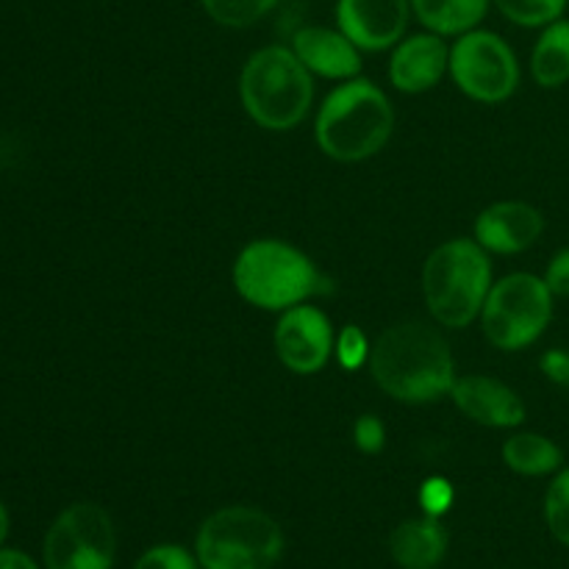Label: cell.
I'll return each mask as SVG.
<instances>
[{
    "mask_svg": "<svg viewBox=\"0 0 569 569\" xmlns=\"http://www.w3.org/2000/svg\"><path fill=\"white\" fill-rule=\"evenodd\" d=\"M545 231V217L537 206L522 200H498L476 217V242L487 253L515 256L537 244Z\"/></svg>",
    "mask_w": 569,
    "mask_h": 569,
    "instance_id": "12",
    "label": "cell"
},
{
    "mask_svg": "<svg viewBox=\"0 0 569 569\" xmlns=\"http://www.w3.org/2000/svg\"><path fill=\"white\" fill-rule=\"evenodd\" d=\"M553 320V292L533 272H511L492 283L481 309V328L489 345L506 353L526 350Z\"/></svg>",
    "mask_w": 569,
    "mask_h": 569,
    "instance_id": "7",
    "label": "cell"
},
{
    "mask_svg": "<svg viewBox=\"0 0 569 569\" xmlns=\"http://www.w3.org/2000/svg\"><path fill=\"white\" fill-rule=\"evenodd\" d=\"M194 548L203 569H272L283 553V531L267 511L228 506L206 517Z\"/></svg>",
    "mask_w": 569,
    "mask_h": 569,
    "instance_id": "6",
    "label": "cell"
},
{
    "mask_svg": "<svg viewBox=\"0 0 569 569\" xmlns=\"http://www.w3.org/2000/svg\"><path fill=\"white\" fill-rule=\"evenodd\" d=\"M492 283L489 253L476 239H448L422 264V298L442 328L476 322Z\"/></svg>",
    "mask_w": 569,
    "mask_h": 569,
    "instance_id": "5",
    "label": "cell"
},
{
    "mask_svg": "<svg viewBox=\"0 0 569 569\" xmlns=\"http://www.w3.org/2000/svg\"><path fill=\"white\" fill-rule=\"evenodd\" d=\"M539 370L545 372L550 383L556 387L569 389V350L565 348H553L539 359Z\"/></svg>",
    "mask_w": 569,
    "mask_h": 569,
    "instance_id": "28",
    "label": "cell"
},
{
    "mask_svg": "<svg viewBox=\"0 0 569 569\" xmlns=\"http://www.w3.org/2000/svg\"><path fill=\"white\" fill-rule=\"evenodd\" d=\"M545 283L553 298H569V248L559 250L545 270Z\"/></svg>",
    "mask_w": 569,
    "mask_h": 569,
    "instance_id": "27",
    "label": "cell"
},
{
    "mask_svg": "<svg viewBox=\"0 0 569 569\" xmlns=\"http://www.w3.org/2000/svg\"><path fill=\"white\" fill-rule=\"evenodd\" d=\"M200 561L181 545H156L139 556L133 569H198Z\"/></svg>",
    "mask_w": 569,
    "mask_h": 569,
    "instance_id": "24",
    "label": "cell"
},
{
    "mask_svg": "<svg viewBox=\"0 0 569 569\" xmlns=\"http://www.w3.org/2000/svg\"><path fill=\"white\" fill-rule=\"evenodd\" d=\"M0 569H39L31 561V556L20 550H0Z\"/></svg>",
    "mask_w": 569,
    "mask_h": 569,
    "instance_id": "29",
    "label": "cell"
},
{
    "mask_svg": "<svg viewBox=\"0 0 569 569\" xmlns=\"http://www.w3.org/2000/svg\"><path fill=\"white\" fill-rule=\"evenodd\" d=\"M372 345L367 339V333L359 326H345L337 333V342H333V356H337L339 367L348 372L361 370L365 365H370Z\"/></svg>",
    "mask_w": 569,
    "mask_h": 569,
    "instance_id": "23",
    "label": "cell"
},
{
    "mask_svg": "<svg viewBox=\"0 0 569 569\" xmlns=\"http://www.w3.org/2000/svg\"><path fill=\"white\" fill-rule=\"evenodd\" d=\"M389 553L403 569H437L448 553V531L439 517L406 520L389 537Z\"/></svg>",
    "mask_w": 569,
    "mask_h": 569,
    "instance_id": "16",
    "label": "cell"
},
{
    "mask_svg": "<svg viewBox=\"0 0 569 569\" xmlns=\"http://www.w3.org/2000/svg\"><path fill=\"white\" fill-rule=\"evenodd\" d=\"M353 445L365 456H378L387 445V426L381 422V417L376 415H361L353 422Z\"/></svg>",
    "mask_w": 569,
    "mask_h": 569,
    "instance_id": "26",
    "label": "cell"
},
{
    "mask_svg": "<svg viewBox=\"0 0 569 569\" xmlns=\"http://www.w3.org/2000/svg\"><path fill=\"white\" fill-rule=\"evenodd\" d=\"M370 372L389 398L411 406L445 398L459 378L442 331L417 320L398 322L376 339Z\"/></svg>",
    "mask_w": 569,
    "mask_h": 569,
    "instance_id": "1",
    "label": "cell"
},
{
    "mask_svg": "<svg viewBox=\"0 0 569 569\" xmlns=\"http://www.w3.org/2000/svg\"><path fill=\"white\" fill-rule=\"evenodd\" d=\"M500 14L520 28H545L561 20L569 0H492Z\"/></svg>",
    "mask_w": 569,
    "mask_h": 569,
    "instance_id": "21",
    "label": "cell"
},
{
    "mask_svg": "<svg viewBox=\"0 0 569 569\" xmlns=\"http://www.w3.org/2000/svg\"><path fill=\"white\" fill-rule=\"evenodd\" d=\"M453 500H456V492H453V483H450L448 478L431 476L420 487V506L428 517L448 515Z\"/></svg>",
    "mask_w": 569,
    "mask_h": 569,
    "instance_id": "25",
    "label": "cell"
},
{
    "mask_svg": "<svg viewBox=\"0 0 569 569\" xmlns=\"http://www.w3.org/2000/svg\"><path fill=\"white\" fill-rule=\"evenodd\" d=\"M531 76L542 89H559L569 81V20L542 28L531 53Z\"/></svg>",
    "mask_w": 569,
    "mask_h": 569,
    "instance_id": "18",
    "label": "cell"
},
{
    "mask_svg": "<svg viewBox=\"0 0 569 569\" xmlns=\"http://www.w3.org/2000/svg\"><path fill=\"white\" fill-rule=\"evenodd\" d=\"M292 50L311 76L328 81H350L361 72V50L339 28H300L292 37Z\"/></svg>",
    "mask_w": 569,
    "mask_h": 569,
    "instance_id": "15",
    "label": "cell"
},
{
    "mask_svg": "<svg viewBox=\"0 0 569 569\" xmlns=\"http://www.w3.org/2000/svg\"><path fill=\"white\" fill-rule=\"evenodd\" d=\"M456 409L483 428H517L526 422V403L509 383L489 376L456 378L450 389Z\"/></svg>",
    "mask_w": 569,
    "mask_h": 569,
    "instance_id": "13",
    "label": "cell"
},
{
    "mask_svg": "<svg viewBox=\"0 0 569 569\" xmlns=\"http://www.w3.org/2000/svg\"><path fill=\"white\" fill-rule=\"evenodd\" d=\"M333 342H337V331H333L328 315L309 303L281 311L276 333H272L278 359L295 376L320 372L331 361Z\"/></svg>",
    "mask_w": 569,
    "mask_h": 569,
    "instance_id": "10",
    "label": "cell"
},
{
    "mask_svg": "<svg viewBox=\"0 0 569 569\" xmlns=\"http://www.w3.org/2000/svg\"><path fill=\"white\" fill-rule=\"evenodd\" d=\"M545 520L550 533L569 548V467L553 478L545 495Z\"/></svg>",
    "mask_w": 569,
    "mask_h": 569,
    "instance_id": "22",
    "label": "cell"
},
{
    "mask_svg": "<svg viewBox=\"0 0 569 569\" xmlns=\"http://www.w3.org/2000/svg\"><path fill=\"white\" fill-rule=\"evenodd\" d=\"M411 0H337V28L359 50H389L403 39Z\"/></svg>",
    "mask_w": 569,
    "mask_h": 569,
    "instance_id": "11",
    "label": "cell"
},
{
    "mask_svg": "<svg viewBox=\"0 0 569 569\" xmlns=\"http://www.w3.org/2000/svg\"><path fill=\"white\" fill-rule=\"evenodd\" d=\"M492 0H411V14L439 37H461L481 26Z\"/></svg>",
    "mask_w": 569,
    "mask_h": 569,
    "instance_id": "17",
    "label": "cell"
},
{
    "mask_svg": "<svg viewBox=\"0 0 569 569\" xmlns=\"http://www.w3.org/2000/svg\"><path fill=\"white\" fill-rule=\"evenodd\" d=\"M231 278L239 298L264 311H287L328 292V281L315 261L281 239H253L244 244L233 261Z\"/></svg>",
    "mask_w": 569,
    "mask_h": 569,
    "instance_id": "4",
    "label": "cell"
},
{
    "mask_svg": "<svg viewBox=\"0 0 569 569\" xmlns=\"http://www.w3.org/2000/svg\"><path fill=\"white\" fill-rule=\"evenodd\" d=\"M450 67V48L439 33H415L395 44L389 59V81L406 94H420L437 87Z\"/></svg>",
    "mask_w": 569,
    "mask_h": 569,
    "instance_id": "14",
    "label": "cell"
},
{
    "mask_svg": "<svg viewBox=\"0 0 569 569\" xmlns=\"http://www.w3.org/2000/svg\"><path fill=\"white\" fill-rule=\"evenodd\" d=\"M239 98L256 126L267 131H292L309 117L315 78L292 48L267 44L244 61Z\"/></svg>",
    "mask_w": 569,
    "mask_h": 569,
    "instance_id": "3",
    "label": "cell"
},
{
    "mask_svg": "<svg viewBox=\"0 0 569 569\" xmlns=\"http://www.w3.org/2000/svg\"><path fill=\"white\" fill-rule=\"evenodd\" d=\"M392 103L387 92L367 78H350L331 89L315 120L320 150L342 164H356L381 153L392 139Z\"/></svg>",
    "mask_w": 569,
    "mask_h": 569,
    "instance_id": "2",
    "label": "cell"
},
{
    "mask_svg": "<svg viewBox=\"0 0 569 569\" xmlns=\"http://www.w3.org/2000/svg\"><path fill=\"white\" fill-rule=\"evenodd\" d=\"M114 522L98 503H72L61 511L44 537L48 569H111L114 565Z\"/></svg>",
    "mask_w": 569,
    "mask_h": 569,
    "instance_id": "9",
    "label": "cell"
},
{
    "mask_svg": "<svg viewBox=\"0 0 569 569\" xmlns=\"http://www.w3.org/2000/svg\"><path fill=\"white\" fill-rule=\"evenodd\" d=\"M6 537H9V511L0 503V545H3Z\"/></svg>",
    "mask_w": 569,
    "mask_h": 569,
    "instance_id": "30",
    "label": "cell"
},
{
    "mask_svg": "<svg viewBox=\"0 0 569 569\" xmlns=\"http://www.w3.org/2000/svg\"><path fill=\"white\" fill-rule=\"evenodd\" d=\"M456 87L478 103H503L520 87V61L500 33L472 28L450 48V67Z\"/></svg>",
    "mask_w": 569,
    "mask_h": 569,
    "instance_id": "8",
    "label": "cell"
},
{
    "mask_svg": "<svg viewBox=\"0 0 569 569\" xmlns=\"http://www.w3.org/2000/svg\"><path fill=\"white\" fill-rule=\"evenodd\" d=\"M281 0H200L206 14L222 28H250L270 14Z\"/></svg>",
    "mask_w": 569,
    "mask_h": 569,
    "instance_id": "20",
    "label": "cell"
},
{
    "mask_svg": "<svg viewBox=\"0 0 569 569\" xmlns=\"http://www.w3.org/2000/svg\"><path fill=\"white\" fill-rule=\"evenodd\" d=\"M500 453H503V461L509 470L528 478L550 476V472L561 470V461H565V453H561V448L553 439L531 431L515 433V437L506 439Z\"/></svg>",
    "mask_w": 569,
    "mask_h": 569,
    "instance_id": "19",
    "label": "cell"
}]
</instances>
